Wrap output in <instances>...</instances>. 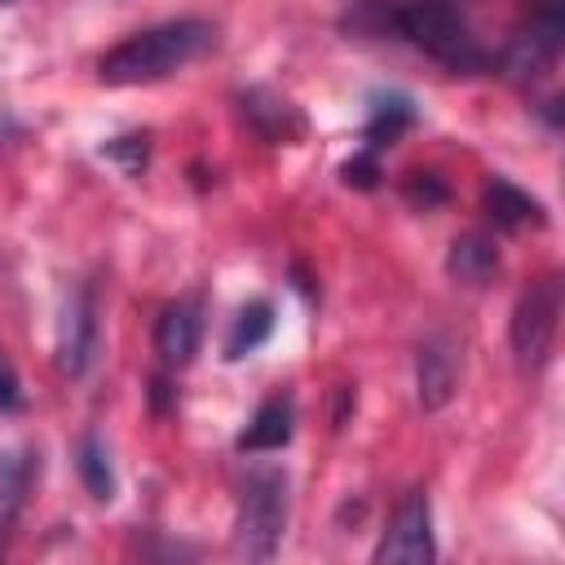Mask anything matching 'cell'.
Instances as JSON below:
<instances>
[{
	"mask_svg": "<svg viewBox=\"0 0 565 565\" xmlns=\"http://www.w3.org/2000/svg\"><path fill=\"white\" fill-rule=\"evenodd\" d=\"M388 26L411 49H419L424 57L441 62L455 75H472V71L490 66V53L477 44V35L455 0H397L388 9Z\"/></svg>",
	"mask_w": 565,
	"mask_h": 565,
	"instance_id": "cell-2",
	"label": "cell"
},
{
	"mask_svg": "<svg viewBox=\"0 0 565 565\" xmlns=\"http://www.w3.org/2000/svg\"><path fill=\"white\" fill-rule=\"evenodd\" d=\"M216 40V26L203 18H172L159 26H146L128 40H119L115 49L102 53L97 62V79L110 88H128V84H154L177 75L181 66H190L199 53H207Z\"/></svg>",
	"mask_w": 565,
	"mask_h": 565,
	"instance_id": "cell-1",
	"label": "cell"
},
{
	"mask_svg": "<svg viewBox=\"0 0 565 565\" xmlns=\"http://www.w3.org/2000/svg\"><path fill=\"white\" fill-rule=\"evenodd\" d=\"M243 115H247V124L265 137V141H274V146H282V141H300L305 137V115L287 102V97H278L274 88H247L243 93Z\"/></svg>",
	"mask_w": 565,
	"mask_h": 565,
	"instance_id": "cell-9",
	"label": "cell"
},
{
	"mask_svg": "<svg viewBox=\"0 0 565 565\" xmlns=\"http://www.w3.org/2000/svg\"><path fill=\"white\" fill-rule=\"evenodd\" d=\"M437 556V543H433V503L424 490H406L388 530L380 534L371 561L375 565H428Z\"/></svg>",
	"mask_w": 565,
	"mask_h": 565,
	"instance_id": "cell-5",
	"label": "cell"
},
{
	"mask_svg": "<svg viewBox=\"0 0 565 565\" xmlns=\"http://www.w3.org/2000/svg\"><path fill=\"white\" fill-rule=\"evenodd\" d=\"M481 207L490 216L494 230H525V225H539L543 221V207L539 199H530L521 185H512L508 177H490L486 190H481Z\"/></svg>",
	"mask_w": 565,
	"mask_h": 565,
	"instance_id": "cell-11",
	"label": "cell"
},
{
	"mask_svg": "<svg viewBox=\"0 0 565 565\" xmlns=\"http://www.w3.org/2000/svg\"><path fill=\"white\" fill-rule=\"evenodd\" d=\"M75 472H79L84 490L97 503H110L115 499V468H110V455H106V446H102L97 433H84L75 441Z\"/></svg>",
	"mask_w": 565,
	"mask_h": 565,
	"instance_id": "cell-17",
	"label": "cell"
},
{
	"mask_svg": "<svg viewBox=\"0 0 565 565\" xmlns=\"http://www.w3.org/2000/svg\"><path fill=\"white\" fill-rule=\"evenodd\" d=\"M282 530H287V472L274 463H256L238 490L234 556L238 561H274Z\"/></svg>",
	"mask_w": 565,
	"mask_h": 565,
	"instance_id": "cell-3",
	"label": "cell"
},
{
	"mask_svg": "<svg viewBox=\"0 0 565 565\" xmlns=\"http://www.w3.org/2000/svg\"><path fill=\"white\" fill-rule=\"evenodd\" d=\"M269 335H274V305H269V300H247V305L238 309L230 335H225V358L238 362V358L256 353Z\"/></svg>",
	"mask_w": 565,
	"mask_h": 565,
	"instance_id": "cell-16",
	"label": "cell"
},
{
	"mask_svg": "<svg viewBox=\"0 0 565 565\" xmlns=\"http://www.w3.org/2000/svg\"><path fill=\"white\" fill-rule=\"evenodd\" d=\"M340 177H344V185H358V190H371L375 185V177H380V154H371V150H362V154H353L344 168H340Z\"/></svg>",
	"mask_w": 565,
	"mask_h": 565,
	"instance_id": "cell-19",
	"label": "cell"
},
{
	"mask_svg": "<svg viewBox=\"0 0 565 565\" xmlns=\"http://www.w3.org/2000/svg\"><path fill=\"white\" fill-rule=\"evenodd\" d=\"M97 353V309H93V291L75 287L62 305L57 318V366L62 375H84L88 362Z\"/></svg>",
	"mask_w": 565,
	"mask_h": 565,
	"instance_id": "cell-7",
	"label": "cell"
},
{
	"mask_svg": "<svg viewBox=\"0 0 565 565\" xmlns=\"http://www.w3.org/2000/svg\"><path fill=\"white\" fill-rule=\"evenodd\" d=\"M415 393H419L424 411H441L455 397V362L437 340L419 344V353H415Z\"/></svg>",
	"mask_w": 565,
	"mask_h": 565,
	"instance_id": "cell-13",
	"label": "cell"
},
{
	"mask_svg": "<svg viewBox=\"0 0 565 565\" xmlns=\"http://www.w3.org/2000/svg\"><path fill=\"white\" fill-rule=\"evenodd\" d=\"M446 274L463 287H486L499 274V247L486 234H459L446 252Z\"/></svg>",
	"mask_w": 565,
	"mask_h": 565,
	"instance_id": "cell-12",
	"label": "cell"
},
{
	"mask_svg": "<svg viewBox=\"0 0 565 565\" xmlns=\"http://www.w3.org/2000/svg\"><path fill=\"white\" fill-rule=\"evenodd\" d=\"M31 486V459L22 450H0V547L13 539Z\"/></svg>",
	"mask_w": 565,
	"mask_h": 565,
	"instance_id": "cell-14",
	"label": "cell"
},
{
	"mask_svg": "<svg viewBox=\"0 0 565 565\" xmlns=\"http://www.w3.org/2000/svg\"><path fill=\"white\" fill-rule=\"evenodd\" d=\"M18 406H22V384H18L13 362H9L4 349H0V415H9V411H18Z\"/></svg>",
	"mask_w": 565,
	"mask_h": 565,
	"instance_id": "cell-21",
	"label": "cell"
},
{
	"mask_svg": "<svg viewBox=\"0 0 565 565\" xmlns=\"http://www.w3.org/2000/svg\"><path fill=\"white\" fill-rule=\"evenodd\" d=\"M0 4H13V0H0Z\"/></svg>",
	"mask_w": 565,
	"mask_h": 565,
	"instance_id": "cell-22",
	"label": "cell"
},
{
	"mask_svg": "<svg viewBox=\"0 0 565 565\" xmlns=\"http://www.w3.org/2000/svg\"><path fill=\"white\" fill-rule=\"evenodd\" d=\"M402 190H406V199H411L415 207H437V203H446V185H441L437 172H411Z\"/></svg>",
	"mask_w": 565,
	"mask_h": 565,
	"instance_id": "cell-18",
	"label": "cell"
},
{
	"mask_svg": "<svg viewBox=\"0 0 565 565\" xmlns=\"http://www.w3.org/2000/svg\"><path fill=\"white\" fill-rule=\"evenodd\" d=\"M203 340V309L199 300H172L154 318V353L163 366H190Z\"/></svg>",
	"mask_w": 565,
	"mask_h": 565,
	"instance_id": "cell-8",
	"label": "cell"
},
{
	"mask_svg": "<svg viewBox=\"0 0 565 565\" xmlns=\"http://www.w3.org/2000/svg\"><path fill=\"white\" fill-rule=\"evenodd\" d=\"M561 44H565V13H561V0H539L530 22L512 35L508 44V71L512 75H543L556 57H561Z\"/></svg>",
	"mask_w": 565,
	"mask_h": 565,
	"instance_id": "cell-6",
	"label": "cell"
},
{
	"mask_svg": "<svg viewBox=\"0 0 565 565\" xmlns=\"http://www.w3.org/2000/svg\"><path fill=\"white\" fill-rule=\"evenodd\" d=\"M296 433V406L291 397H269L256 406L252 424L238 433V450L243 455H265V450H282Z\"/></svg>",
	"mask_w": 565,
	"mask_h": 565,
	"instance_id": "cell-10",
	"label": "cell"
},
{
	"mask_svg": "<svg viewBox=\"0 0 565 565\" xmlns=\"http://www.w3.org/2000/svg\"><path fill=\"white\" fill-rule=\"evenodd\" d=\"M556 322H561V274H543L530 287H521V296L512 305V322H508V340H512V353L521 366L547 362Z\"/></svg>",
	"mask_w": 565,
	"mask_h": 565,
	"instance_id": "cell-4",
	"label": "cell"
},
{
	"mask_svg": "<svg viewBox=\"0 0 565 565\" xmlns=\"http://www.w3.org/2000/svg\"><path fill=\"white\" fill-rule=\"evenodd\" d=\"M411 119H415V106H411V97H402V93H388V97H375V106H371V119H366V128H362V150H371V154H380L384 146H393L406 128H411Z\"/></svg>",
	"mask_w": 565,
	"mask_h": 565,
	"instance_id": "cell-15",
	"label": "cell"
},
{
	"mask_svg": "<svg viewBox=\"0 0 565 565\" xmlns=\"http://www.w3.org/2000/svg\"><path fill=\"white\" fill-rule=\"evenodd\" d=\"M146 150H150V146H146V132H141V137L132 132V137H115V141H110L102 154H110V159H124V168H128V172H137V168L146 163Z\"/></svg>",
	"mask_w": 565,
	"mask_h": 565,
	"instance_id": "cell-20",
	"label": "cell"
}]
</instances>
